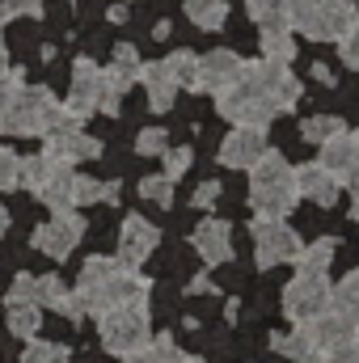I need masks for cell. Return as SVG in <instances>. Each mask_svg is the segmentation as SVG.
Returning a JSON list of instances; mask_svg holds the SVG:
<instances>
[{"instance_id": "1", "label": "cell", "mask_w": 359, "mask_h": 363, "mask_svg": "<svg viewBox=\"0 0 359 363\" xmlns=\"http://www.w3.org/2000/svg\"><path fill=\"white\" fill-rule=\"evenodd\" d=\"M148 287L153 283L140 274V267H123L118 258H89L81 271V283H77V300H81L85 317H101L110 308L144 300Z\"/></svg>"}, {"instance_id": "2", "label": "cell", "mask_w": 359, "mask_h": 363, "mask_svg": "<svg viewBox=\"0 0 359 363\" xmlns=\"http://www.w3.org/2000/svg\"><path fill=\"white\" fill-rule=\"evenodd\" d=\"M296 169L287 165L283 152H263V161L250 169V207L267 220H287L296 207Z\"/></svg>"}, {"instance_id": "3", "label": "cell", "mask_w": 359, "mask_h": 363, "mask_svg": "<svg viewBox=\"0 0 359 363\" xmlns=\"http://www.w3.org/2000/svg\"><path fill=\"white\" fill-rule=\"evenodd\" d=\"M216 110H220L233 127H267V123H275V118L283 114V110L275 106V97L263 89V81L254 77L250 60H245L241 77H237L228 89L216 93Z\"/></svg>"}, {"instance_id": "4", "label": "cell", "mask_w": 359, "mask_h": 363, "mask_svg": "<svg viewBox=\"0 0 359 363\" xmlns=\"http://www.w3.org/2000/svg\"><path fill=\"white\" fill-rule=\"evenodd\" d=\"M97 334H101V347L118 359H136L148 342H153V325H148V304L144 300H131L123 308H110L97 317Z\"/></svg>"}, {"instance_id": "5", "label": "cell", "mask_w": 359, "mask_h": 363, "mask_svg": "<svg viewBox=\"0 0 359 363\" xmlns=\"http://www.w3.org/2000/svg\"><path fill=\"white\" fill-rule=\"evenodd\" d=\"M355 26H359L355 0H309L304 17L296 21V30L313 43H343Z\"/></svg>"}, {"instance_id": "6", "label": "cell", "mask_w": 359, "mask_h": 363, "mask_svg": "<svg viewBox=\"0 0 359 363\" xmlns=\"http://www.w3.org/2000/svg\"><path fill=\"white\" fill-rule=\"evenodd\" d=\"M330 296H334V287H330L326 274L300 271L287 287H283V313H287L296 325H304V321H313V317H321V313L330 308Z\"/></svg>"}, {"instance_id": "7", "label": "cell", "mask_w": 359, "mask_h": 363, "mask_svg": "<svg viewBox=\"0 0 359 363\" xmlns=\"http://www.w3.org/2000/svg\"><path fill=\"white\" fill-rule=\"evenodd\" d=\"M250 233H254V254H258V267L296 262V254H300V237H296V228H287V220H267V216H258Z\"/></svg>"}, {"instance_id": "8", "label": "cell", "mask_w": 359, "mask_h": 363, "mask_svg": "<svg viewBox=\"0 0 359 363\" xmlns=\"http://www.w3.org/2000/svg\"><path fill=\"white\" fill-rule=\"evenodd\" d=\"M81 237H85V220L77 211H51V220L34 228V250H43L47 258L60 262L81 245Z\"/></svg>"}, {"instance_id": "9", "label": "cell", "mask_w": 359, "mask_h": 363, "mask_svg": "<svg viewBox=\"0 0 359 363\" xmlns=\"http://www.w3.org/2000/svg\"><path fill=\"white\" fill-rule=\"evenodd\" d=\"M241 68H245V60L237 55V51H228V47H220V51H207V55H199V77H194V93H224L237 77H241Z\"/></svg>"}, {"instance_id": "10", "label": "cell", "mask_w": 359, "mask_h": 363, "mask_svg": "<svg viewBox=\"0 0 359 363\" xmlns=\"http://www.w3.org/2000/svg\"><path fill=\"white\" fill-rule=\"evenodd\" d=\"M267 152V135L263 127H233L220 144V165L224 169H254Z\"/></svg>"}, {"instance_id": "11", "label": "cell", "mask_w": 359, "mask_h": 363, "mask_svg": "<svg viewBox=\"0 0 359 363\" xmlns=\"http://www.w3.org/2000/svg\"><path fill=\"white\" fill-rule=\"evenodd\" d=\"M101 93H106L101 68H97L93 60H77V64H72V93H68L64 106H68L77 118H89V114H97V106H101Z\"/></svg>"}, {"instance_id": "12", "label": "cell", "mask_w": 359, "mask_h": 363, "mask_svg": "<svg viewBox=\"0 0 359 363\" xmlns=\"http://www.w3.org/2000/svg\"><path fill=\"white\" fill-rule=\"evenodd\" d=\"M157 241H161V228H157L153 220L127 216L123 228H118V262H123V267H140V262L157 250Z\"/></svg>"}, {"instance_id": "13", "label": "cell", "mask_w": 359, "mask_h": 363, "mask_svg": "<svg viewBox=\"0 0 359 363\" xmlns=\"http://www.w3.org/2000/svg\"><path fill=\"white\" fill-rule=\"evenodd\" d=\"M304 334L317 342V351H321V355H330V351H343V347L359 342V325H355V321H347L343 313H334V308H326L321 317L304 321Z\"/></svg>"}, {"instance_id": "14", "label": "cell", "mask_w": 359, "mask_h": 363, "mask_svg": "<svg viewBox=\"0 0 359 363\" xmlns=\"http://www.w3.org/2000/svg\"><path fill=\"white\" fill-rule=\"evenodd\" d=\"M97 152H101V144L93 140L85 127H81V131H51V135H43V157H51V161H64V165L93 161Z\"/></svg>"}, {"instance_id": "15", "label": "cell", "mask_w": 359, "mask_h": 363, "mask_svg": "<svg viewBox=\"0 0 359 363\" xmlns=\"http://www.w3.org/2000/svg\"><path fill=\"white\" fill-rule=\"evenodd\" d=\"M250 68H254V77L263 81V89L275 97V106H279L283 114L300 101V81L292 77L287 64H275V60H250Z\"/></svg>"}, {"instance_id": "16", "label": "cell", "mask_w": 359, "mask_h": 363, "mask_svg": "<svg viewBox=\"0 0 359 363\" xmlns=\"http://www.w3.org/2000/svg\"><path fill=\"white\" fill-rule=\"evenodd\" d=\"M190 245L199 250V258H203L207 267H220V262L233 258V228H228L224 220H203V224L190 233Z\"/></svg>"}, {"instance_id": "17", "label": "cell", "mask_w": 359, "mask_h": 363, "mask_svg": "<svg viewBox=\"0 0 359 363\" xmlns=\"http://www.w3.org/2000/svg\"><path fill=\"white\" fill-rule=\"evenodd\" d=\"M338 190H343V178H334L321 161H317V165L296 169V194H300V199H313L317 207L338 203Z\"/></svg>"}, {"instance_id": "18", "label": "cell", "mask_w": 359, "mask_h": 363, "mask_svg": "<svg viewBox=\"0 0 359 363\" xmlns=\"http://www.w3.org/2000/svg\"><path fill=\"white\" fill-rule=\"evenodd\" d=\"M140 64H144V60H140V51H136L131 43H118V47H114V60L101 68V81H106V89L123 97V93L140 81Z\"/></svg>"}, {"instance_id": "19", "label": "cell", "mask_w": 359, "mask_h": 363, "mask_svg": "<svg viewBox=\"0 0 359 363\" xmlns=\"http://www.w3.org/2000/svg\"><path fill=\"white\" fill-rule=\"evenodd\" d=\"M38 308H55V313L68 317V321H81V317H85L77 291H68L60 274H43V279H38Z\"/></svg>"}, {"instance_id": "20", "label": "cell", "mask_w": 359, "mask_h": 363, "mask_svg": "<svg viewBox=\"0 0 359 363\" xmlns=\"http://www.w3.org/2000/svg\"><path fill=\"white\" fill-rule=\"evenodd\" d=\"M321 165L334 174V178H347L359 165V148H355V131H338L321 144Z\"/></svg>"}, {"instance_id": "21", "label": "cell", "mask_w": 359, "mask_h": 363, "mask_svg": "<svg viewBox=\"0 0 359 363\" xmlns=\"http://www.w3.org/2000/svg\"><path fill=\"white\" fill-rule=\"evenodd\" d=\"M140 85L148 89V106L161 114V110H170L174 106V97H178V81L170 77V68L165 64H140Z\"/></svg>"}, {"instance_id": "22", "label": "cell", "mask_w": 359, "mask_h": 363, "mask_svg": "<svg viewBox=\"0 0 359 363\" xmlns=\"http://www.w3.org/2000/svg\"><path fill=\"white\" fill-rule=\"evenodd\" d=\"M270 347H275V355H283V359H292V363H321L326 359L317 351V342L304 334V325H296L287 334H270Z\"/></svg>"}, {"instance_id": "23", "label": "cell", "mask_w": 359, "mask_h": 363, "mask_svg": "<svg viewBox=\"0 0 359 363\" xmlns=\"http://www.w3.org/2000/svg\"><path fill=\"white\" fill-rule=\"evenodd\" d=\"M186 17H190L199 30H224L228 4H224V0H186Z\"/></svg>"}, {"instance_id": "24", "label": "cell", "mask_w": 359, "mask_h": 363, "mask_svg": "<svg viewBox=\"0 0 359 363\" xmlns=\"http://www.w3.org/2000/svg\"><path fill=\"white\" fill-rule=\"evenodd\" d=\"M334 241L330 237H321V241H313V245H300V254H296V262H300V271L309 274H326L330 271V262H334Z\"/></svg>"}, {"instance_id": "25", "label": "cell", "mask_w": 359, "mask_h": 363, "mask_svg": "<svg viewBox=\"0 0 359 363\" xmlns=\"http://www.w3.org/2000/svg\"><path fill=\"white\" fill-rule=\"evenodd\" d=\"M330 308H334V313H343L347 321H355V325H359V271H351L338 287H334Z\"/></svg>"}, {"instance_id": "26", "label": "cell", "mask_w": 359, "mask_h": 363, "mask_svg": "<svg viewBox=\"0 0 359 363\" xmlns=\"http://www.w3.org/2000/svg\"><path fill=\"white\" fill-rule=\"evenodd\" d=\"M131 363H199V359H194V355H186V351H178V347H174V338H165V334H161V338H153V342H148V347H144Z\"/></svg>"}, {"instance_id": "27", "label": "cell", "mask_w": 359, "mask_h": 363, "mask_svg": "<svg viewBox=\"0 0 359 363\" xmlns=\"http://www.w3.org/2000/svg\"><path fill=\"white\" fill-rule=\"evenodd\" d=\"M245 13H250V21H254L258 30H292V26H287V13H283L279 0H250Z\"/></svg>"}, {"instance_id": "28", "label": "cell", "mask_w": 359, "mask_h": 363, "mask_svg": "<svg viewBox=\"0 0 359 363\" xmlns=\"http://www.w3.org/2000/svg\"><path fill=\"white\" fill-rule=\"evenodd\" d=\"M263 60H275V64H292L296 60L292 30H263Z\"/></svg>"}, {"instance_id": "29", "label": "cell", "mask_w": 359, "mask_h": 363, "mask_svg": "<svg viewBox=\"0 0 359 363\" xmlns=\"http://www.w3.org/2000/svg\"><path fill=\"white\" fill-rule=\"evenodd\" d=\"M338 131H347V123H343L338 114H313V118L300 123V135H304L309 144H326V140L338 135Z\"/></svg>"}, {"instance_id": "30", "label": "cell", "mask_w": 359, "mask_h": 363, "mask_svg": "<svg viewBox=\"0 0 359 363\" xmlns=\"http://www.w3.org/2000/svg\"><path fill=\"white\" fill-rule=\"evenodd\" d=\"M4 308H9V330L17 338H34L38 334V321H43L38 304H4Z\"/></svg>"}, {"instance_id": "31", "label": "cell", "mask_w": 359, "mask_h": 363, "mask_svg": "<svg viewBox=\"0 0 359 363\" xmlns=\"http://www.w3.org/2000/svg\"><path fill=\"white\" fill-rule=\"evenodd\" d=\"M161 64L170 68V77L178 81V89H194V77H199V55L194 51H174Z\"/></svg>"}, {"instance_id": "32", "label": "cell", "mask_w": 359, "mask_h": 363, "mask_svg": "<svg viewBox=\"0 0 359 363\" xmlns=\"http://www.w3.org/2000/svg\"><path fill=\"white\" fill-rule=\"evenodd\" d=\"M51 157H21V169H17V186H26V190H34L38 194V186L51 178Z\"/></svg>"}, {"instance_id": "33", "label": "cell", "mask_w": 359, "mask_h": 363, "mask_svg": "<svg viewBox=\"0 0 359 363\" xmlns=\"http://www.w3.org/2000/svg\"><path fill=\"white\" fill-rule=\"evenodd\" d=\"M68 359H72V351L64 342H43V338L38 342L30 338V347L21 351V363H68Z\"/></svg>"}, {"instance_id": "34", "label": "cell", "mask_w": 359, "mask_h": 363, "mask_svg": "<svg viewBox=\"0 0 359 363\" xmlns=\"http://www.w3.org/2000/svg\"><path fill=\"white\" fill-rule=\"evenodd\" d=\"M140 199H148V203H157V207H170V203H174V178H165V174L144 178L140 182Z\"/></svg>"}, {"instance_id": "35", "label": "cell", "mask_w": 359, "mask_h": 363, "mask_svg": "<svg viewBox=\"0 0 359 363\" xmlns=\"http://www.w3.org/2000/svg\"><path fill=\"white\" fill-rule=\"evenodd\" d=\"M4 304H38V279L34 274H17L9 296H4Z\"/></svg>"}, {"instance_id": "36", "label": "cell", "mask_w": 359, "mask_h": 363, "mask_svg": "<svg viewBox=\"0 0 359 363\" xmlns=\"http://www.w3.org/2000/svg\"><path fill=\"white\" fill-rule=\"evenodd\" d=\"M165 148H170V135H165L161 127H144L140 140H136V152H140V157H161Z\"/></svg>"}, {"instance_id": "37", "label": "cell", "mask_w": 359, "mask_h": 363, "mask_svg": "<svg viewBox=\"0 0 359 363\" xmlns=\"http://www.w3.org/2000/svg\"><path fill=\"white\" fill-rule=\"evenodd\" d=\"M17 169H21V157H17L13 148H4V144H0V194L17 186Z\"/></svg>"}, {"instance_id": "38", "label": "cell", "mask_w": 359, "mask_h": 363, "mask_svg": "<svg viewBox=\"0 0 359 363\" xmlns=\"http://www.w3.org/2000/svg\"><path fill=\"white\" fill-rule=\"evenodd\" d=\"M161 157H165V178H174V182H178L182 174L190 169V161H194V152H190V148H165Z\"/></svg>"}, {"instance_id": "39", "label": "cell", "mask_w": 359, "mask_h": 363, "mask_svg": "<svg viewBox=\"0 0 359 363\" xmlns=\"http://www.w3.org/2000/svg\"><path fill=\"white\" fill-rule=\"evenodd\" d=\"M216 199H220V182H199L190 203H194V207H203V211H211V207H216Z\"/></svg>"}, {"instance_id": "40", "label": "cell", "mask_w": 359, "mask_h": 363, "mask_svg": "<svg viewBox=\"0 0 359 363\" xmlns=\"http://www.w3.org/2000/svg\"><path fill=\"white\" fill-rule=\"evenodd\" d=\"M338 55H343V64H347V68H355V72H359V26L343 38V43H338Z\"/></svg>"}, {"instance_id": "41", "label": "cell", "mask_w": 359, "mask_h": 363, "mask_svg": "<svg viewBox=\"0 0 359 363\" xmlns=\"http://www.w3.org/2000/svg\"><path fill=\"white\" fill-rule=\"evenodd\" d=\"M343 182H347V194H351V220H359V165Z\"/></svg>"}, {"instance_id": "42", "label": "cell", "mask_w": 359, "mask_h": 363, "mask_svg": "<svg viewBox=\"0 0 359 363\" xmlns=\"http://www.w3.org/2000/svg\"><path fill=\"white\" fill-rule=\"evenodd\" d=\"M321 363H359V342H351V347H343V351H330Z\"/></svg>"}, {"instance_id": "43", "label": "cell", "mask_w": 359, "mask_h": 363, "mask_svg": "<svg viewBox=\"0 0 359 363\" xmlns=\"http://www.w3.org/2000/svg\"><path fill=\"white\" fill-rule=\"evenodd\" d=\"M17 85H26L21 68H4V77H0V101H4V93H9V89H17Z\"/></svg>"}, {"instance_id": "44", "label": "cell", "mask_w": 359, "mask_h": 363, "mask_svg": "<svg viewBox=\"0 0 359 363\" xmlns=\"http://www.w3.org/2000/svg\"><path fill=\"white\" fill-rule=\"evenodd\" d=\"M13 9H17V17H38L43 0H13Z\"/></svg>"}, {"instance_id": "45", "label": "cell", "mask_w": 359, "mask_h": 363, "mask_svg": "<svg viewBox=\"0 0 359 363\" xmlns=\"http://www.w3.org/2000/svg\"><path fill=\"white\" fill-rule=\"evenodd\" d=\"M190 291H194V296H199V291H216L211 274H194V279H190Z\"/></svg>"}, {"instance_id": "46", "label": "cell", "mask_w": 359, "mask_h": 363, "mask_svg": "<svg viewBox=\"0 0 359 363\" xmlns=\"http://www.w3.org/2000/svg\"><path fill=\"white\" fill-rule=\"evenodd\" d=\"M313 77H317V81H321V85H334V72H330V68H326V64H313Z\"/></svg>"}, {"instance_id": "47", "label": "cell", "mask_w": 359, "mask_h": 363, "mask_svg": "<svg viewBox=\"0 0 359 363\" xmlns=\"http://www.w3.org/2000/svg\"><path fill=\"white\" fill-rule=\"evenodd\" d=\"M13 17H17V9H13V0H0V26H4V21H13Z\"/></svg>"}, {"instance_id": "48", "label": "cell", "mask_w": 359, "mask_h": 363, "mask_svg": "<svg viewBox=\"0 0 359 363\" xmlns=\"http://www.w3.org/2000/svg\"><path fill=\"white\" fill-rule=\"evenodd\" d=\"M110 21H114V26H123V21H127V9H123V4H114V9H110Z\"/></svg>"}, {"instance_id": "49", "label": "cell", "mask_w": 359, "mask_h": 363, "mask_svg": "<svg viewBox=\"0 0 359 363\" xmlns=\"http://www.w3.org/2000/svg\"><path fill=\"white\" fill-rule=\"evenodd\" d=\"M4 68H9V51H4V43H0V77H4Z\"/></svg>"}, {"instance_id": "50", "label": "cell", "mask_w": 359, "mask_h": 363, "mask_svg": "<svg viewBox=\"0 0 359 363\" xmlns=\"http://www.w3.org/2000/svg\"><path fill=\"white\" fill-rule=\"evenodd\" d=\"M9 228V211H4V203H0V233Z\"/></svg>"}, {"instance_id": "51", "label": "cell", "mask_w": 359, "mask_h": 363, "mask_svg": "<svg viewBox=\"0 0 359 363\" xmlns=\"http://www.w3.org/2000/svg\"><path fill=\"white\" fill-rule=\"evenodd\" d=\"M355 148H359V131H355Z\"/></svg>"}, {"instance_id": "52", "label": "cell", "mask_w": 359, "mask_h": 363, "mask_svg": "<svg viewBox=\"0 0 359 363\" xmlns=\"http://www.w3.org/2000/svg\"><path fill=\"white\" fill-rule=\"evenodd\" d=\"M355 4H359V0H355Z\"/></svg>"}]
</instances>
